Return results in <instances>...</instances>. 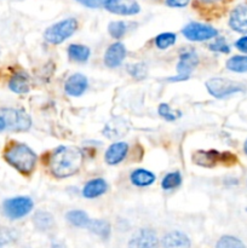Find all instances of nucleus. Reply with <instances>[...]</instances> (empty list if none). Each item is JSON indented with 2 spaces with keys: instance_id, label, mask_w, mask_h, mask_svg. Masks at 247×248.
Wrapping results in <instances>:
<instances>
[{
  "instance_id": "f257e3e1",
  "label": "nucleus",
  "mask_w": 247,
  "mask_h": 248,
  "mask_svg": "<svg viewBox=\"0 0 247 248\" xmlns=\"http://www.w3.org/2000/svg\"><path fill=\"white\" fill-rule=\"evenodd\" d=\"M84 162V153L74 145H61L48 160L50 172L57 178H65L80 171Z\"/></svg>"
},
{
  "instance_id": "f03ea898",
  "label": "nucleus",
  "mask_w": 247,
  "mask_h": 248,
  "mask_svg": "<svg viewBox=\"0 0 247 248\" xmlns=\"http://www.w3.org/2000/svg\"><path fill=\"white\" fill-rule=\"evenodd\" d=\"M5 161L14 167L23 176H29L33 173L36 166V154L23 143L11 142L6 145L4 150Z\"/></svg>"
},
{
  "instance_id": "7ed1b4c3",
  "label": "nucleus",
  "mask_w": 247,
  "mask_h": 248,
  "mask_svg": "<svg viewBox=\"0 0 247 248\" xmlns=\"http://www.w3.org/2000/svg\"><path fill=\"white\" fill-rule=\"evenodd\" d=\"M77 29V22L75 18H67L48 27L44 33V38L52 45H58L75 33Z\"/></svg>"
},
{
  "instance_id": "20e7f679",
  "label": "nucleus",
  "mask_w": 247,
  "mask_h": 248,
  "mask_svg": "<svg viewBox=\"0 0 247 248\" xmlns=\"http://www.w3.org/2000/svg\"><path fill=\"white\" fill-rule=\"evenodd\" d=\"M206 89L211 96L216 98H225L234 93L245 92L246 89L240 82L225 78H212L206 81Z\"/></svg>"
},
{
  "instance_id": "39448f33",
  "label": "nucleus",
  "mask_w": 247,
  "mask_h": 248,
  "mask_svg": "<svg viewBox=\"0 0 247 248\" xmlns=\"http://www.w3.org/2000/svg\"><path fill=\"white\" fill-rule=\"evenodd\" d=\"M0 116L4 120L6 130L14 132H24L31 126V119L26 111L21 109L2 108L0 109Z\"/></svg>"
},
{
  "instance_id": "423d86ee",
  "label": "nucleus",
  "mask_w": 247,
  "mask_h": 248,
  "mask_svg": "<svg viewBox=\"0 0 247 248\" xmlns=\"http://www.w3.org/2000/svg\"><path fill=\"white\" fill-rule=\"evenodd\" d=\"M34 202L28 196H17L9 199L2 203V213L9 219H19L23 218L33 210Z\"/></svg>"
},
{
  "instance_id": "0eeeda50",
  "label": "nucleus",
  "mask_w": 247,
  "mask_h": 248,
  "mask_svg": "<svg viewBox=\"0 0 247 248\" xmlns=\"http://www.w3.org/2000/svg\"><path fill=\"white\" fill-rule=\"evenodd\" d=\"M182 33L188 40L191 41L210 40V39L216 38L218 35L217 29L207 26V24L198 23V22H191V23L186 24L183 31H182Z\"/></svg>"
},
{
  "instance_id": "6e6552de",
  "label": "nucleus",
  "mask_w": 247,
  "mask_h": 248,
  "mask_svg": "<svg viewBox=\"0 0 247 248\" xmlns=\"http://www.w3.org/2000/svg\"><path fill=\"white\" fill-rule=\"evenodd\" d=\"M128 248H159V239L154 230L143 228L131 236Z\"/></svg>"
},
{
  "instance_id": "1a4fd4ad",
  "label": "nucleus",
  "mask_w": 247,
  "mask_h": 248,
  "mask_svg": "<svg viewBox=\"0 0 247 248\" xmlns=\"http://www.w3.org/2000/svg\"><path fill=\"white\" fill-rule=\"evenodd\" d=\"M106 10L121 16H132L140 11V6L136 0H108L104 4Z\"/></svg>"
},
{
  "instance_id": "9d476101",
  "label": "nucleus",
  "mask_w": 247,
  "mask_h": 248,
  "mask_svg": "<svg viewBox=\"0 0 247 248\" xmlns=\"http://www.w3.org/2000/svg\"><path fill=\"white\" fill-rule=\"evenodd\" d=\"M229 26L237 33H247V4H240L232 11Z\"/></svg>"
},
{
  "instance_id": "9b49d317",
  "label": "nucleus",
  "mask_w": 247,
  "mask_h": 248,
  "mask_svg": "<svg viewBox=\"0 0 247 248\" xmlns=\"http://www.w3.org/2000/svg\"><path fill=\"white\" fill-rule=\"evenodd\" d=\"M191 161L198 166L213 167L222 164V153L217 150H198L191 155Z\"/></svg>"
},
{
  "instance_id": "f8f14e48",
  "label": "nucleus",
  "mask_w": 247,
  "mask_h": 248,
  "mask_svg": "<svg viewBox=\"0 0 247 248\" xmlns=\"http://www.w3.org/2000/svg\"><path fill=\"white\" fill-rule=\"evenodd\" d=\"M87 89V79L85 75L77 73L68 78L64 85V91L68 96L79 97L86 91Z\"/></svg>"
},
{
  "instance_id": "ddd939ff",
  "label": "nucleus",
  "mask_w": 247,
  "mask_h": 248,
  "mask_svg": "<svg viewBox=\"0 0 247 248\" xmlns=\"http://www.w3.org/2000/svg\"><path fill=\"white\" fill-rule=\"evenodd\" d=\"M126 56V48L124 46V44L121 43H115L111 44L108 47V50L106 51V55H104V63H106L107 67L109 68H115L123 63L124 58Z\"/></svg>"
},
{
  "instance_id": "4468645a",
  "label": "nucleus",
  "mask_w": 247,
  "mask_h": 248,
  "mask_svg": "<svg viewBox=\"0 0 247 248\" xmlns=\"http://www.w3.org/2000/svg\"><path fill=\"white\" fill-rule=\"evenodd\" d=\"M128 153V144L125 142L113 143L110 147L107 149L104 160L108 165H118L123 161Z\"/></svg>"
},
{
  "instance_id": "2eb2a0df",
  "label": "nucleus",
  "mask_w": 247,
  "mask_h": 248,
  "mask_svg": "<svg viewBox=\"0 0 247 248\" xmlns=\"http://www.w3.org/2000/svg\"><path fill=\"white\" fill-rule=\"evenodd\" d=\"M199 64V56L196 55L195 51H186L182 53L179 57V62L177 64V72L179 75L188 77Z\"/></svg>"
},
{
  "instance_id": "dca6fc26",
  "label": "nucleus",
  "mask_w": 247,
  "mask_h": 248,
  "mask_svg": "<svg viewBox=\"0 0 247 248\" xmlns=\"http://www.w3.org/2000/svg\"><path fill=\"white\" fill-rule=\"evenodd\" d=\"M164 248H190L191 242L185 234L181 232H170L162 239Z\"/></svg>"
},
{
  "instance_id": "f3484780",
  "label": "nucleus",
  "mask_w": 247,
  "mask_h": 248,
  "mask_svg": "<svg viewBox=\"0 0 247 248\" xmlns=\"http://www.w3.org/2000/svg\"><path fill=\"white\" fill-rule=\"evenodd\" d=\"M107 189H108V186H107L104 179H91V181L87 182V183L85 184L84 188H82V195L86 199L98 198V196L103 195V194L106 193Z\"/></svg>"
},
{
  "instance_id": "a211bd4d",
  "label": "nucleus",
  "mask_w": 247,
  "mask_h": 248,
  "mask_svg": "<svg viewBox=\"0 0 247 248\" xmlns=\"http://www.w3.org/2000/svg\"><path fill=\"white\" fill-rule=\"evenodd\" d=\"M128 126L126 125L125 121L123 119H113L111 121H109L108 124L104 127L103 133L110 140H115V138H120L123 136H125V133L127 132Z\"/></svg>"
},
{
  "instance_id": "6ab92c4d",
  "label": "nucleus",
  "mask_w": 247,
  "mask_h": 248,
  "mask_svg": "<svg viewBox=\"0 0 247 248\" xmlns=\"http://www.w3.org/2000/svg\"><path fill=\"white\" fill-rule=\"evenodd\" d=\"M9 89L15 93L23 94L29 91V78L24 72H17L9 81Z\"/></svg>"
},
{
  "instance_id": "aec40b11",
  "label": "nucleus",
  "mask_w": 247,
  "mask_h": 248,
  "mask_svg": "<svg viewBox=\"0 0 247 248\" xmlns=\"http://www.w3.org/2000/svg\"><path fill=\"white\" fill-rule=\"evenodd\" d=\"M156 177L148 170L138 169L133 171L130 176V181L136 186H149L155 182Z\"/></svg>"
},
{
  "instance_id": "412c9836",
  "label": "nucleus",
  "mask_w": 247,
  "mask_h": 248,
  "mask_svg": "<svg viewBox=\"0 0 247 248\" xmlns=\"http://www.w3.org/2000/svg\"><path fill=\"white\" fill-rule=\"evenodd\" d=\"M34 225L40 232H48L55 227V220H53L52 215L45 211H38L33 217Z\"/></svg>"
},
{
  "instance_id": "4be33fe9",
  "label": "nucleus",
  "mask_w": 247,
  "mask_h": 248,
  "mask_svg": "<svg viewBox=\"0 0 247 248\" xmlns=\"http://www.w3.org/2000/svg\"><path fill=\"white\" fill-rule=\"evenodd\" d=\"M86 229H89L90 232L103 240L109 239V236H110V224L107 220L91 219Z\"/></svg>"
},
{
  "instance_id": "5701e85b",
  "label": "nucleus",
  "mask_w": 247,
  "mask_h": 248,
  "mask_svg": "<svg viewBox=\"0 0 247 248\" xmlns=\"http://www.w3.org/2000/svg\"><path fill=\"white\" fill-rule=\"evenodd\" d=\"M90 48L85 45H79V44H73L68 47V56L72 61L75 62H86L90 57Z\"/></svg>"
},
{
  "instance_id": "b1692460",
  "label": "nucleus",
  "mask_w": 247,
  "mask_h": 248,
  "mask_svg": "<svg viewBox=\"0 0 247 248\" xmlns=\"http://www.w3.org/2000/svg\"><path fill=\"white\" fill-rule=\"evenodd\" d=\"M65 218H67V220L70 224L77 228H87L90 220H91L84 211L80 210L69 211V212L67 213V216H65Z\"/></svg>"
},
{
  "instance_id": "393cba45",
  "label": "nucleus",
  "mask_w": 247,
  "mask_h": 248,
  "mask_svg": "<svg viewBox=\"0 0 247 248\" xmlns=\"http://www.w3.org/2000/svg\"><path fill=\"white\" fill-rule=\"evenodd\" d=\"M227 68L235 73L247 72V56H234L227 61Z\"/></svg>"
},
{
  "instance_id": "a878e982",
  "label": "nucleus",
  "mask_w": 247,
  "mask_h": 248,
  "mask_svg": "<svg viewBox=\"0 0 247 248\" xmlns=\"http://www.w3.org/2000/svg\"><path fill=\"white\" fill-rule=\"evenodd\" d=\"M216 248H246L244 242L235 236L224 235L216 244Z\"/></svg>"
},
{
  "instance_id": "bb28decb",
  "label": "nucleus",
  "mask_w": 247,
  "mask_h": 248,
  "mask_svg": "<svg viewBox=\"0 0 247 248\" xmlns=\"http://www.w3.org/2000/svg\"><path fill=\"white\" fill-rule=\"evenodd\" d=\"M182 184V176L179 172H171V173L166 174L165 178L162 179L161 186L165 190H171V189L177 188Z\"/></svg>"
},
{
  "instance_id": "cd10ccee",
  "label": "nucleus",
  "mask_w": 247,
  "mask_h": 248,
  "mask_svg": "<svg viewBox=\"0 0 247 248\" xmlns=\"http://www.w3.org/2000/svg\"><path fill=\"white\" fill-rule=\"evenodd\" d=\"M177 40V36L174 33H162L155 38V45L160 50H166L170 46L173 45Z\"/></svg>"
},
{
  "instance_id": "c85d7f7f",
  "label": "nucleus",
  "mask_w": 247,
  "mask_h": 248,
  "mask_svg": "<svg viewBox=\"0 0 247 248\" xmlns=\"http://www.w3.org/2000/svg\"><path fill=\"white\" fill-rule=\"evenodd\" d=\"M128 74L136 80H143L148 75V68L144 63H135V64L127 65Z\"/></svg>"
},
{
  "instance_id": "c756f323",
  "label": "nucleus",
  "mask_w": 247,
  "mask_h": 248,
  "mask_svg": "<svg viewBox=\"0 0 247 248\" xmlns=\"http://www.w3.org/2000/svg\"><path fill=\"white\" fill-rule=\"evenodd\" d=\"M157 111H159V115L162 116V118H164L165 120H167V121H174V120H177V119L181 118V116H182L181 111L173 110V109H172L171 107H170L169 104H166V103L160 104Z\"/></svg>"
},
{
  "instance_id": "7c9ffc66",
  "label": "nucleus",
  "mask_w": 247,
  "mask_h": 248,
  "mask_svg": "<svg viewBox=\"0 0 247 248\" xmlns=\"http://www.w3.org/2000/svg\"><path fill=\"white\" fill-rule=\"evenodd\" d=\"M126 31H127V24L123 21H116L110 22L108 26V31L113 38L121 39L125 35Z\"/></svg>"
},
{
  "instance_id": "2f4dec72",
  "label": "nucleus",
  "mask_w": 247,
  "mask_h": 248,
  "mask_svg": "<svg viewBox=\"0 0 247 248\" xmlns=\"http://www.w3.org/2000/svg\"><path fill=\"white\" fill-rule=\"evenodd\" d=\"M16 240V232L15 230L7 229V228L0 227V248L6 247Z\"/></svg>"
},
{
  "instance_id": "473e14b6",
  "label": "nucleus",
  "mask_w": 247,
  "mask_h": 248,
  "mask_svg": "<svg viewBox=\"0 0 247 248\" xmlns=\"http://www.w3.org/2000/svg\"><path fill=\"white\" fill-rule=\"evenodd\" d=\"M210 50L212 51H216V52H222V53H229L230 52V47L229 45L227 44V41H225L224 38H218L216 39L213 43L210 44Z\"/></svg>"
},
{
  "instance_id": "72a5a7b5",
  "label": "nucleus",
  "mask_w": 247,
  "mask_h": 248,
  "mask_svg": "<svg viewBox=\"0 0 247 248\" xmlns=\"http://www.w3.org/2000/svg\"><path fill=\"white\" fill-rule=\"evenodd\" d=\"M77 1L85 5V6L91 7V9H97V7L104 6L106 1H108V0H77Z\"/></svg>"
},
{
  "instance_id": "f704fd0d",
  "label": "nucleus",
  "mask_w": 247,
  "mask_h": 248,
  "mask_svg": "<svg viewBox=\"0 0 247 248\" xmlns=\"http://www.w3.org/2000/svg\"><path fill=\"white\" fill-rule=\"evenodd\" d=\"M235 47H236L237 50L241 51V52L247 53V36H242V38H240L239 40L235 43Z\"/></svg>"
},
{
  "instance_id": "c9c22d12",
  "label": "nucleus",
  "mask_w": 247,
  "mask_h": 248,
  "mask_svg": "<svg viewBox=\"0 0 247 248\" xmlns=\"http://www.w3.org/2000/svg\"><path fill=\"white\" fill-rule=\"evenodd\" d=\"M190 0H166V4L171 7H184Z\"/></svg>"
},
{
  "instance_id": "e433bc0d",
  "label": "nucleus",
  "mask_w": 247,
  "mask_h": 248,
  "mask_svg": "<svg viewBox=\"0 0 247 248\" xmlns=\"http://www.w3.org/2000/svg\"><path fill=\"white\" fill-rule=\"evenodd\" d=\"M188 79V77H183V75H177V77H172V78H167V81H172V82H176V81H183V80Z\"/></svg>"
},
{
  "instance_id": "4c0bfd02",
  "label": "nucleus",
  "mask_w": 247,
  "mask_h": 248,
  "mask_svg": "<svg viewBox=\"0 0 247 248\" xmlns=\"http://www.w3.org/2000/svg\"><path fill=\"white\" fill-rule=\"evenodd\" d=\"M230 0H201V2L207 5H216V4H220V2H228Z\"/></svg>"
},
{
  "instance_id": "58836bf2",
  "label": "nucleus",
  "mask_w": 247,
  "mask_h": 248,
  "mask_svg": "<svg viewBox=\"0 0 247 248\" xmlns=\"http://www.w3.org/2000/svg\"><path fill=\"white\" fill-rule=\"evenodd\" d=\"M52 248H65V246L63 244H61V242L53 241L52 242Z\"/></svg>"
},
{
  "instance_id": "ea45409f",
  "label": "nucleus",
  "mask_w": 247,
  "mask_h": 248,
  "mask_svg": "<svg viewBox=\"0 0 247 248\" xmlns=\"http://www.w3.org/2000/svg\"><path fill=\"white\" fill-rule=\"evenodd\" d=\"M6 130V126H5V123L4 120H2V118L0 116V132H2V131Z\"/></svg>"
},
{
  "instance_id": "a19ab883",
  "label": "nucleus",
  "mask_w": 247,
  "mask_h": 248,
  "mask_svg": "<svg viewBox=\"0 0 247 248\" xmlns=\"http://www.w3.org/2000/svg\"><path fill=\"white\" fill-rule=\"evenodd\" d=\"M244 152H245V154L247 155V140H246V142H245V144H244Z\"/></svg>"
}]
</instances>
